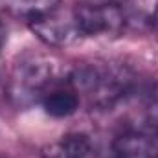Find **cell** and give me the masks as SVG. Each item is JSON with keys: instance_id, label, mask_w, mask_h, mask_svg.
<instances>
[{"instance_id": "cell-1", "label": "cell", "mask_w": 158, "mask_h": 158, "mask_svg": "<svg viewBox=\"0 0 158 158\" xmlns=\"http://www.w3.org/2000/svg\"><path fill=\"white\" fill-rule=\"evenodd\" d=\"M70 83L76 92L86 96L90 105L110 109L118 101L131 96L134 88V76L118 66L86 64L70 76Z\"/></svg>"}, {"instance_id": "cell-2", "label": "cell", "mask_w": 158, "mask_h": 158, "mask_svg": "<svg viewBox=\"0 0 158 158\" xmlns=\"http://www.w3.org/2000/svg\"><path fill=\"white\" fill-rule=\"evenodd\" d=\"M74 17L81 37L118 35L125 28V15L114 2L79 4L74 7Z\"/></svg>"}, {"instance_id": "cell-3", "label": "cell", "mask_w": 158, "mask_h": 158, "mask_svg": "<svg viewBox=\"0 0 158 158\" xmlns=\"http://www.w3.org/2000/svg\"><path fill=\"white\" fill-rule=\"evenodd\" d=\"M30 28L40 40L52 46H68L81 39V31L74 17V9L61 11L57 7L55 11L30 22Z\"/></svg>"}, {"instance_id": "cell-4", "label": "cell", "mask_w": 158, "mask_h": 158, "mask_svg": "<svg viewBox=\"0 0 158 158\" xmlns=\"http://www.w3.org/2000/svg\"><path fill=\"white\" fill-rule=\"evenodd\" d=\"M53 77V66L46 61H28L17 66L13 85L19 92V96H28V94H40L44 88L52 83Z\"/></svg>"}, {"instance_id": "cell-5", "label": "cell", "mask_w": 158, "mask_h": 158, "mask_svg": "<svg viewBox=\"0 0 158 158\" xmlns=\"http://www.w3.org/2000/svg\"><path fill=\"white\" fill-rule=\"evenodd\" d=\"M112 158H158V136L129 131L112 142Z\"/></svg>"}, {"instance_id": "cell-6", "label": "cell", "mask_w": 158, "mask_h": 158, "mask_svg": "<svg viewBox=\"0 0 158 158\" xmlns=\"http://www.w3.org/2000/svg\"><path fill=\"white\" fill-rule=\"evenodd\" d=\"M44 158H101V155L88 134L72 132L46 147Z\"/></svg>"}, {"instance_id": "cell-7", "label": "cell", "mask_w": 158, "mask_h": 158, "mask_svg": "<svg viewBox=\"0 0 158 158\" xmlns=\"http://www.w3.org/2000/svg\"><path fill=\"white\" fill-rule=\"evenodd\" d=\"M61 0H0V6L13 17L24 19L28 24L55 11Z\"/></svg>"}, {"instance_id": "cell-8", "label": "cell", "mask_w": 158, "mask_h": 158, "mask_svg": "<svg viewBox=\"0 0 158 158\" xmlns=\"http://www.w3.org/2000/svg\"><path fill=\"white\" fill-rule=\"evenodd\" d=\"M42 107L46 114L53 118H66L72 116L79 109V98L74 90H64V88H55L50 92H44L40 98Z\"/></svg>"}, {"instance_id": "cell-9", "label": "cell", "mask_w": 158, "mask_h": 158, "mask_svg": "<svg viewBox=\"0 0 158 158\" xmlns=\"http://www.w3.org/2000/svg\"><path fill=\"white\" fill-rule=\"evenodd\" d=\"M151 28H153V31L158 35V6L155 7V11L151 15Z\"/></svg>"}, {"instance_id": "cell-10", "label": "cell", "mask_w": 158, "mask_h": 158, "mask_svg": "<svg viewBox=\"0 0 158 158\" xmlns=\"http://www.w3.org/2000/svg\"><path fill=\"white\" fill-rule=\"evenodd\" d=\"M153 127H155V131L158 132V110L155 112V116H153Z\"/></svg>"}]
</instances>
